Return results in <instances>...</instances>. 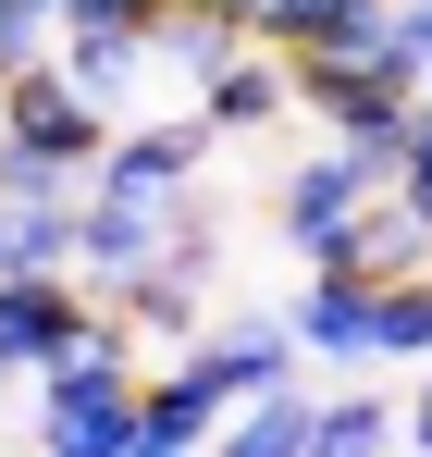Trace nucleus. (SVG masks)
Segmentation results:
<instances>
[{
  "label": "nucleus",
  "mask_w": 432,
  "mask_h": 457,
  "mask_svg": "<svg viewBox=\"0 0 432 457\" xmlns=\"http://www.w3.org/2000/svg\"><path fill=\"white\" fill-rule=\"evenodd\" d=\"M137 346H74L37 371V457H124L137 445Z\"/></svg>",
  "instance_id": "nucleus-1"
},
{
  "label": "nucleus",
  "mask_w": 432,
  "mask_h": 457,
  "mask_svg": "<svg viewBox=\"0 0 432 457\" xmlns=\"http://www.w3.org/2000/svg\"><path fill=\"white\" fill-rule=\"evenodd\" d=\"M74 346H137V334H124L112 309H87L74 272H12V285H0V383L50 371V359H74Z\"/></svg>",
  "instance_id": "nucleus-2"
},
{
  "label": "nucleus",
  "mask_w": 432,
  "mask_h": 457,
  "mask_svg": "<svg viewBox=\"0 0 432 457\" xmlns=\"http://www.w3.org/2000/svg\"><path fill=\"white\" fill-rule=\"evenodd\" d=\"M0 137H25V149L62 161V173H99V149H112V99H87L62 62H25V75H0Z\"/></svg>",
  "instance_id": "nucleus-3"
},
{
  "label": "nucleus",
  "mask_w": 432,
  "mask_h": 457,
  "mask_svg": "<svg viewBox=\"0 0 432 457\" xmlns=\"http://www.w3.org/2000/svg\"><path fill=\"white\" fill-rule=\"evenodd\" d=\"M148 25H161V0H62L50 12V62H62L87 99H124L148 75Z\"/></svg>",
  "instance_id": "nucleus-4"
},
{
  "label": "nucleus",
  "mask_w": 432,
  "mask_h": 457,
  "mask_svg": "<svg viewBox=\"0 0 432 457\" xmlns=\"http://www.w3.org/2000/svg\"><path fill=\"white\" fill-rule=\"evenodd\" d=\"M383 186H395V149H359V137H334V149H309L285 186H272V223H285V247L309 260V247L346 223L359 198H383Z\"/></svg>",
  "instance_id": "nucleus-5"
},
{
  "label": "nucleus",
  "mask_w": 432,
  "mask_h": 457,
  "mask_svg": "<svg viewBox=\"0 0 432 457\" xmlns=\"http://www.w3.org/2000/svg\"><path fill=\"white\" fill-rule=\"evenodd\" d=\"M211 112H161V124H112V149H99V198H186L198 186V161H211Z\"/></svg>",
  "instance_id": "nucleus-6"
},
{
  "label": "nucleus",
  "mask_w": 432,
  "mask_h": 457,
  "mask_svg": "<svg viewBox=\"0 0 432 457\" xmlns=\"http://www.w3.org/2000/svg\"><path fill=\"white\" fill-rule=\"evenodd\" d=\"M309 272H359V285H408V272H432V223L383 186V198H359L346 223L309 247Z\"/></svg>",
  "instance_id": "nucleus-7"
},
{
  "label": "nucleus",
  "mask_w": 432,
  "mask_h": 457,
  "mask_svg": "<svg viewBox=\"0 0 432 457\" xmlns=\"http://www.w3.org/2000/svg\"><path fill=\"white\" fill-rule=\"evenodd\" d=\"M285 321H296V359H346V371L383 359V285H359V272H309Z\"/></svg>",
  "instance_id": "nucleus-8"
},
{
  "label": "nucleus",
  "mask_w": 432,
  "mask_h": 457,
  "mask_svg": "<svg viewBox=\"0 0 432 457\" xmlns=\"http://www.w3.org/2000/svg\"><path fill=\"white\" fill-rule=\"evenodd\" d=\"M186 359H198V383H211L222 408H247V395L296 383V321H272V309H260V321H222V334H198Z\"/></svg>",
  "instance_id": "nucleus-9"
},
{
  "label": "nucleus",
  "mask_w": 432,
  "mask_h": 457,
  "mask_svg": "<svg viewBox=\"0 0 432 457\" xmlns=\"http://www.w3.org/2000/svg\"><path fill=\"white\" fill-rule=\"evenodd\" d=\"M198 112H211V137H272V124L296 112V62L247 37V50H235V62H222L211 87H198Z\"/></svg>",
  "instance_id": "nucleus-10"
},
{
  "label": "nucleus",
  "mask_w": 432,
  "mask_h": 457,
  "mask_svg": "<svg viewBox=\"0 0 432 457\" xmlns=\"http://www.w3.org/2000/svg\"><path fill=\"white\" fill-rule=\"evenodd\" d=\"M309 383H272V395H247V408H222L211 457H309Z\"/></svg>",
  "instance_id": "nucleus-11"
},
{
  "label": "nucleus",
  "mask_w": 432,
  "mask_h": 457,
  "mask_svg": "<svg viewBox=\"0 0 432 457\" xmlns=\"http://www.w3.org/2000/svg\"><path fill=\"white\" fill-rule=\"evenodd\" d=\"M359 25H383V0H247V37L260 50H334V37H359Z\"/></svg>",
  "instance_id": "nucleus-12"
},
{
  "label": "nucleus",
  "mask_w": 432,
  "mask_h": 457,
  "mask_svg": "<svg viewBox=\"0 0 432 457\" xmlns=\"http://www.w3.org/2000/svg\"><path fill=\"white\" fill-rule=\"evenodd\" d=\"M137 433H161V445H211L222 433V395L198 383V359H173V371L137 383Z\"/></svg>",
  "instance_id": "nucleus-13"
},
{
  "label": "nucleus",
  "mask_w": 432,
  "mask_h": 457,
  "mask_svg": "<svg viewBox=\"0 0 432 457\" xmlns=\"http://www.w3.org/2000/svg\"><path fill=\"white\" fill-rule=\"evenodd\" d=\"M12 272H74V198H0V285Z\"/></svg>",
  "instance_id": "nucleus-14"
},
{
  "label": "nucleus",
  "mask_w": 432,
  "mask_h": 457,
  "mask_svg": "<svg viewBox=\"0 0 432 457\" xmlns=\"http://www.w3.org/2000/svg\"><path fill=\"white\" fill-rule=\"evenodd\" d=\"M235 50H247V25H235V12H161V25H148V62H161V75H186V87H211Z\"/></svg>",
  "instance_id": "nucleus-15"
},
{
  "label": "nucleus",
  "mask_w": 432,
  "mask_h": 457,
  "mask_svg": "<svg viewBox=\"0 0 432 457\" xmlns=\"http://www.w3.org/2000/svg\"><path fill=\"white\" fill-rule=\"evenodd\" d=\"M112 321H124V334H148V346H173V334H186V321H198V272H173V260H148L137 285H112Z\"/></svg>",
  "instance_id": "nucleus-16"
},
{
  "label": "nucleus",
  "mask_w": 432,
  "mask_h": 457,
  "mask_svg": "<svg viewBox=\"0 0 432 457\" xmlns=\"http://www.w3.org/2000/svg\"><path fill=\"white\" fill-rule=\"evenodd\" d=\"M408 433H395V408L383 395H321L309 408V457H395Z\"/></svg>",
  "instance_id": "nucleus-17"
},
{
  "label": "nucleus",
  "mask_w": 432,
  "mask_h": 457,
  "mask_svg": "<svg viewBox=\"0 0 432 457\" xmlns=\"http://www.w3.org/2000/svg\"><path fill=\"white\" fill-rule=\"evenodd\" d=\"M383 359H432V272L383 285Z\"/></svg>",
  "instance_id": "nucleus-18"
},
{
  "label": "nucleus",
  "mask_w": 432,
  "mask_h": 457,
  "mask_svg": "<svg viewBox=\"0 0 432 457\" xmlns=\"http://www.w3.org/2000/svg\"><path fill=\"white\" fill-rule=\"evenodd\" d=\"M50 12H62V0H0V75L50 62Z\"/></svg>",
  "instance_id": "nucleus-19"
},
{
  "label": "nucleus",
  "mask_w": 432,
  "mask_h": 457,
  "mask_svg": "<svg viewBox=\"0 0 432 457\" xmlns=\"http://www.w3.org/2000/svg\"><path fill=\"white\" fill-rule=\"evenodd\" d=\"M383 50H395V75H408V87L432 75V0H383Z\"/></svg>",
  "instance_id": "nucleus-20"
},
{
  "label": "nucleus",
  "mask_w": 432,
  "mask_h": 457,
  "mask_svg": "<svg viewBox=\"0 0 432 457\" xmlns=\"http://www.w3.org/2000/svg\"><path fill=\"white\" fill-rule=\"evenodd\" d=\"M395 198L432 223V99H408V161H395Z\"/></svg>",
  "instance_id": "nucleus-21"
},
{
  "label": "nucleus",
  "mask_w": 432,
  "mask_h": 457,
  "mask_svg": "<svg viewBox=\"0 0 432 457\" xmlns=\"http://www.w3.org/2000/svg\"><path fill=\"white\" fill-rule=\"evenodd\" d=\"M395 433H408V445L432 457V359H420V395H408V420H395Z\"/></svg>",
  "instance_id": "nucleus-22"
},
{
  "label": "nucleus",
  "mask_w": 432,
  "mask_h": 457,
  "mask_svg": "<svg viewBox=\"0 0 432 457\" xmlns=\"http://www.w3.org/2000/svg\"><path fill=\"white\" fill-rule=\"evenodd\" d=\"M124 457H211V445H161V433H137V445H124Z\"/></svg>",
  "instance_id": "nucleus-23"
},
{
  "label": "nucleus",
  "mask_w": 432,
  "mask_h": 457,
  "mask_svg": "<svg viewBox=\"0 0 432 457\" xmlns=\"http://www.w3.org/2000/svg\"><path fill=\"white\" fill-rule=\"evenodd\" d=\"M161 12H235V25H247V0H161Z\"/></svg>",
  "instance_id": "nucleus-24"
},
{
  "label": "nucleus",
  "mask_w": 432,
  "mask_h": 457,
  "mask_svg": "<svg viewBox=\"0 0 432 457\" xmlns=\"http://www.w3.org/2000/svg\"><path fill=\"white\" fill-rule=\"evenodd\" d=\"M420 99H432V75H420Z\"/></svg>",
  "instance_id": "nucleus-25"
}]
</instances>
